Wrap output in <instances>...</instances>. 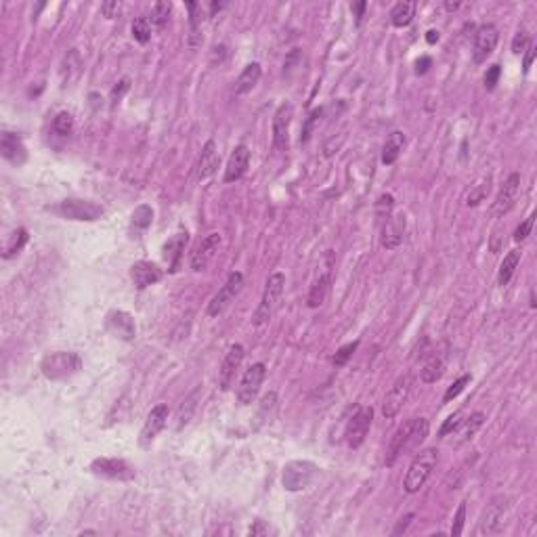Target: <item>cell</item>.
Returning a JSON list of instances; mask_svg holds the SVG:
<instances>
[{"mask_svg":"<svg viewBox=\"0 0 537 537\" xmlns=\"http://www.w3.org/2000/svg\"><path fill=\"white\" fill-rule=\"evenodd\" d=\"M487 416L483 412H475V414H470L466 420L460 422V426L455 428V434H453V445H464L468 443L473 436L483 428Z\"/></svg>","mask_w":537,"mask_h":537,"instance_id":"24","label":"cell"},{"mask_svg":"<svg viewBox=\"0 0 537 537\" xmlns=\"http://www.w3.org/2000/svg\"><path fill=\"white\" fill-rule=\"evenodd\" d=\"M55 212L61 214L63 218H70V221H86V223L99 221L101 216L105 214L103 206H99V204H95V201H88V199H76V197L63 199L61 204L55 208Z\"/></svg>","mask_w":537,"mask_h":537,"instance_id":"6","label":"cell"},{"mask_svg":"<svg viewBox=\"0 0 537 537\" xmlns=\"http://www.w3.org/2000/svg\"><path fill=\"white\" fill-rule=\"evenodd\" d=\"M187 242H189V233L181 231L164 244V258L171 262V271H177L179 268V260H181V254H183Z\"/></svg>","mask_w":537,"mask_h":537,"instance_id":"28","label":"cell"},{"mask_svg":"<svg viewBox=\"0 0 537 537\" xmlns=\"http://www.w3.org/2000/svg\"><path fill=\"white\" fill-rule=\"evenodd\" d=\"M218 168V149H216V143L210 139L206 141V145L201 147V153H199V160H197V181H208Z\"/></svg>","mask_w":537,"mask_h":537,"instance_id":"23","label":"cell"},{"mask_svg":"<svg viewBox=\"0 0 537 537\" xmlns=\"http://www.w3.org/2000/svg\"><path fill=\"white\" fill-rule=\"evenodd\" d=\"M266 378V365L264 363H254L248 367V372L244 374L240 386H238V403L240 405H252L256 401L258 392H260V386Z\"/></svg>","mask_w":537,"mask_h":537,"instance_id":"7","label":"cell"},{"mask_svg":"<svg viewBox=\"0 0 537 537\" xmlns=\"http://www.w3.org/2000/svg\"><path fill=\"white\" fill-rule=\"evenodd\" d=\"M519 191H521V175L519 173H512L506 183L501 185L493 206H491V216L493 218H501L503 214H508L514 204H516V197H519Z\"/></svg>","mask_w":537,"mask_h":537,"instance_id":"13","label":"cell"},{"mask_svg":"<svg viewBox=\"0 0 537 537\" xmlns=\"http://www.w3.org/2000/svg\"><path fill=\"white\" fill-rule=\"evenodd\" d=\"M197 390L187 399V401H183V405L179 408V416H177V428L181 430L183 426H187L189 424V420H191V416H193V412H195V408H197Z\"/></svg>","mask_w":537,"mask_h":537,"instance_id":"41","label":"cell"},{"mask_svg":"<svg viewBox=\"0 0 537 537\" xmlns=\"http://www.w3.org/2000/svg\"><path fill=\"white\" fill-rule=\"evenodd\" d=\"M153 223V210L147 204H141L137 210L132 212V221H130V229L134 233V238H139L143 231H147Z\"/></svg>","mask_w":537,"mask_h":537,"instance_id":"35","label":"cell"},{"mask_svg":"<svg viewBox=\"0 0 537 537\" xmlns=\"http://www.w3.org/2000/svg\"><path fill=\"white\" fill-rule=\"evenodd\" d=\"M92 475L112 479V481H130L134 479V468L120 458H97L90 462Z\"/></svg>","mask_w":537,"mask_h":537,"instance_id":"9","label":"cell"},{"mask_svg":"<svg viewBox=\"0 0 537 537\" xmlns=\"http://www.w3.org/2000/svg\"><path fill=\"white\" fill-rule=\"evenodd\" d=\"M151 29H153V25H151L149 17H134L132 25H130L132 38L139 45H147L151 40Z\"/></svg>","mask_w":537,"mask_h":537,"instance_id":"36","label":"cell"},{"mask_svg":"<svg viewBox=\"0 0 537 537\" xmlns=\"http://www.w3.org/2000/svg\"><path fill=\"white\" fill-rule=\"evenodd\" d=\"M221 248V233H208L204 240L197 244V248L191 252V268L195 273L208 268V264L214 260L216 252Z\"/></svg>","mask_w":537,"mask_h":537,"instance_id":"16","label":"cell"},{"mask_svg":"<svg viewBox=\"0 0 537 537\" xmlns=\"http://www.w3.org/2000/svg\"><path fill=\"white\" fill-rule=\"evenodd\" d=\"M321 114H323V110H313V112H311V116H309V120H307V124H305V130H302V134H300V141H302V143L309 141L311 132H313V126H315V122L321 118Z\"/></svg>","mask_w":537,"mask_h":537,"instance_id":"50","label":"cell"},{"mask_svg":"<svg viewBox=\"0 0 537 537\" xmlns=\"http://www.w3.org/2000/svg\"><path fill=\"white\" fill-rule=\"evenodd\" d=\"M292 116H294L292 103L279 105L277 112H275V116H273V147H275L277 151H288Z\"/></svg>","mask_w":537,"mask_h":537,"instance_id":"17","label":"cell"},{"mask_svg":"<svg viewBox=\"0 0 537 537\" xmlns=\"http://www.w3.org/2000/svg\"><path fill=\"white\" fill-rule=\"evenodd\" d=\"M405 225H408V221L403 212L390 214L382 227V248L397 250L403 244V238H405Z\"/></svg>","mask_w":537,"mask_h":537,"instance_id":"19","label":"cell"},{"mask_svg":"<svg viewBox=\"0 0 537 537\" xmlns=\"http://www.w3.org/2000/svg\"><path fill=\"white\" fill-rule=\"evenodd\" d=\"M392 206H395V199H392V195L390 193H382L380 197H378V206H376V214H378V218L384 223L390 214H392Z\"/></svg>","mask_w":537,"mask_h":537,"instance_id":"44","label":"cell"},{"mask_svg":"<svg viewBox=\"0 0 537 537\" xmlns=\"http://www.w3.org/2000/svg\"><path fill=\"white\" fill-rule=\"evenodd\" d=\"M426 42H428V45L439 42V32H436V29H428V32H426Z\"/></svg>","mask_w":537,"mask_h":537,"instance_id":"58","label":"cell"},{"mask_svg":"<svg viewBox=\"0 0 537 537\" xmlns=\"http://www.w3.org/2000/svg\"><path fill=\"white\" fill-rule=\"evenodd\" d=\"M168 416H171V410H168L166 403H158L155 408H151V412L145 418V424L139 432V445L143 449L151 447V443L158 439V434L166 428L168 424Z\"/></svg>","mask_w":537,"mask_h":537,"instance_id":"11","label":"cell"},{"mask_svg":"<svg viewBox=\"0 0 537 537\" xmlns=\"http://www.w3.org/2000/svg\"><path fill=\"white\" fill-rule=\"evenodd\" d=\"M367 9V3H357V5H353V11L357 13V25L361 23V19H363V11Z\"/></svg>","mask_w":537,"mask_h":537,"instance_id":"57","label":"cell"},{"mask_svg":"<svg viewBox=\"0 0 537 537\" xmlns=\"http://www.w3.org/2000/svg\"><path fill=\"white\" fill-rule=\"evenodd\" d=\"M284 288H286V275H284V273H273L271 277L266 279L262 298H260L258 307H256V311H254V317H252V323H254L256 327L266 325L268 321H271V317L275 315V311H277V307H279V302H282Z\"/></svg>","mask_w":537,"mask_h":537,"instance_id":"2","label":"cell"},{"mask_svg":"<svg viewBox=\"0 0 537 537\" xmlns=\"http://www.w3.org/2000/svg\"><path fill=\"white\" fill-rule=\"evenodd\" d=\"M0 153L7 162H11L13 166H23L27 162V149L21 141L19 134L5 130L3 137H0Z\"/></svg>","mask_w":537,"mask_h":537,"instance_id":"20","label":"cell"},{"mask_svg":"<svg viewBox=\"0 0 537 537\" xmlns=\"http://www.w3.org/2000/svg\"><path fill=\"white\" fill-rule=\"evenodd\" d=\"M412 426H414V418L408 420L405 424H401L399 430L392 434V439L388 443V449H386V466H395L397 460L403 455V451H405V443H408V436L412 432Z\"/></svg>","mask_w":537,"mask_h":537,"instance_id":"25","label":"cell"},{"mask_svg":"<svg viewBox=\"0 0 537 537\" xmlns=\"http://www.w3.org/2000/svg\"><path fill=\"white\" fill-rule=\"evenodd\" d=\"M428 430H430V424H428L426 418H414V426H412V432L408 436V443H405V451H403V455L416 451L426 441Z\"/></svg>","mask_w":537,"mask_h":537,"instance_id":"33","label":"cell"},{"mask_svg":"<svg viewBox=\"0 0 537 537\" xmlns=\"http://www.w3.org/2000/svg\"><path fill=\"white\" fill-rule=\"evenodd\" d=\"M268 531V527L262 523V521H256L252 527H250V535H264Z\"/></svg>","mask_w":537,"mask_h":537,"instance_id":"56","label":"cell"},{"mask_svg":"<svg viewBox=\"0 0 537 537\" xmlns=\"http://www.w3.org/2000/svg\"><path fill=\"white\" fill-rule=\"evenodd\" d=\"M357 347H359V340H355V342H349V345L340 347V349H338V353L334 355L332 363H334L336 367H345V365L349 363V359L353 357V353L357 351Z\"/></svg>","mask_w":537,"mask_h":537,"instance_id":"43","label":"cell"},{"mask_svg":"<svg viewBox=\"0 0 537 537\" xmlns=\"http://www.w3.org/2000/svg\"><path fill=\"white\" fill-rule=\"evenodd\" d=\"M410 376H399L397 382L390 386V390L386 392L384 401H382V416L386 420H395L399 416V412L403 410V405L408 403L410 397Z\"/></svg>","mask_w":537,"mask_h":537,"instance_id":"12","label":"cell"},{"mask_svg":"<svg viewBox=\"0 0 537 537\" xmlns=\"http://www.w3.org/2000/svg\"><path fill=\"white\" fill-rule=\"evenodd\" d=\"M130 277H132L134 288L145 290V288L158 284V282L164 277V273H162V268H160L155 262L139 260V262H134V264L130 266Z\"/></svg>","mask_w":537,"mask_h":537,"instance_id":"21","label":"cell"},{"mask_svg":"<svg viewBox=\"0 0 537 537\" xmlns=\"http://www.w3.org/2000/svg\"><path fill=\"white\" fill-rule=\"evenodd\" d=\"M101 13H103V17H108V19H116L122 13V3L120 0H108V3L101 5Z\"/></svg>","mask_w":537,"mask_h":537,"instance_id":"47","label":"cell"},{"mask_svg":"<svg viewBox=\"0 0 537 537\" xmlns=\"http://www.w3.org/2000/svg\"><path fill=\"white\" fill-rule=\"evenodd\" d=\"M533 223H535V212H531L514 231V242H525L529 235H531V229H533Z\"/></svg>","mask_w":537,"mask_h":537,"instance_id":"45","label":"cell"},{"mask_svg":"<svg viewBox=\"0 0 537 537\" xmlns=\"http://www.w3.org/2000/svg\"><path fill=\"white\" fill-rule=\"evenodd\" d=\"M533 59H535V47H533V42L525 49V61H523V70H525V74L529 72V67L533 65Z\"/></svg>","mask_w":537,"mask_h":537,"instance_id":"54","label":"cell"},{"mask_svg":"<svg viewBox=\"0 0 537 537\" xmlns=\"http://www.w3.org/2000/svg\"><path fill=\"white\" fill-rule=\"evenodd\" d=\"M372 422H374V410L372 408L363 405L353 414V418L347 424V432H345L347 443H349L351 449H359L363 445V441L367 439L369 428H372Z\"/></svg>","mask_w":537,"mask_h":537,"instance_id":"8","label":"cell"},{"mask_svg":"<svg viewBox=\"0 0 537 537\" xmlns=\"http://www.w3.org/2000/svg\"><path fill=\"white\" fill-rule=\"evenodd\" d=\"M329 282H332V273H329V268H327L325 273H321V275L315 279V284H313L311 290H309L307 305H309L311 309H319L323 302H325L327 292H329Z\"/></svg>","mask_w":537,"mask_h":537,"instance_id":"30","label":"cell"},{"mask_svg":"<svg viewBox=\"0 0 537 537\" xmlns=\"http://www.w3.org/2000/svg\"><path fill=\"white\" fill-rule=\"evenodd\" d=\"M462 418H464V414L462 412H455V414H451L445 422H443V426H441V430H439V434L441 436H447V434H451L458 426H460V422H462Z\"/></svg>","mask_w":537,"mask_h":537,"instance_id":"48","label":"cell"},{"mask_svg":"<svg viewBox=\"0 0 537 537\" xmlns=\"http://www.w3.org/2000/svg\"><path fill=\"white\" fill-rule=\"evenodd\" d=\"M242 286H244V275H242L240 271H233V273L229 275L227 284H225V286L214 294V298L208 302V315H210V317L223 315V313L229 309L231 302L235 300V296L240 294Z\"/></svg>","mask_w":537,"mask_h":537,"instance_id":"10","label":"cell"},{"mask_svg":"<svg viewBox=\"0 0 537 537\" xmlns=\"http://www.w3.org/2000/svg\"><path fill=\"white\" fill-rule=\"evenodd\" d=\"M275 410H277V392L275 390H268L262 399H260V405H258V412H256V422H254V428H260L264 424H268L275 416Z\"/></svg>","mask_w":537,"mask_h":537,"instance_id":"31","label":"cell"},{"mask_svg":"<svg viewBox=\"0 0 537 537\" xmlns=\"http://www.w3.org/2000/svg\"><path fill=\"white\" fill-rule=\"evenodd\" d=\"M445 9H447V11H458V9H460V3H445Z\"/></svg>","mask_w":537,"mask_h":537,"instance_id":"59","label":"cell"},{"mask_svg":"<svg viewBox=\"0 0 537 537\" xmlns=\"http://www.w3.org/2000/svg\"><path fill=\"white\" fill-rule=\"evenodd\" d=\"M445 374V361L441 355H428V359L424 361V365L420 367V378L424 384H434V382H439Z\"/></svg>","mask_w":537,"mask_h":537,"instance_id":"29","label":"cell"},{"mask_svg":"<svg viewBox=\"0 0 537 537\" xmlns=\"http://www.w3.org/2000/svg\"><path fill=\"white\" fill-rule=\"evenodd\" d=\"M27 240H29V235H27V229H17L15 233H11V238H9V242H7V246H5V258H13L15 254H19L21 250H23V246L27 244Z\"/></svg>","mask_w":537,"mask_h":537,"instance_id":"38","label":"cell"},{"mask_svg":"<svg viewBox=\"0 0 537 537\" xmlns=\"http://www.w3.org/2000/svg\"><path fill=\"white\" fill-rule=\"evenodd\" d=\"M319 477V466L311 460H292L284 466L282 483L286 491L298 493L309 489Z\"/></svg>","mask_w":537,"mask_h":537,"instance_id":"3","label":"cell"},{"mask_svg":"<svg viewBox=\"0 0 537 537\" xmlns=\"http://www.w3.org/2000/svg\"><path fill=\"white\" fill-rule=\"evenodd\" d=\"M430 63H432V59L430 57H420L418 61H416V74H426L428 72V67H430Z\"/></svg>","mask_w":537,"mask_h":537,"instance_id":"55","label":"cell"},{"mask_svg":"<svg viewBox=\"0 0 537 537\" xmlns=\"http://www.w3.org/2000/svg\"><path fill=\"white\" fill-rule=\"evenodd\" d=\"M412 521H414V514H412V512H410V514H405L403 519H399L397 527L392 529V535H401V533H405V531H408V527L412 525Z\"/></svg>","mask_w":537,"mask_h":537,"instance_id":"53","label":"cell"},{"mask_svg":"<svg viewBox=\"0 0 537 537\" xmlns=\"http://www.w3.org/2000/svg\"><path fill=\"white\" fill-rule=\"evenodd\" d=\"M491 191V177L483 179L479 185H475V189L468 193V199H466V204L468 206H479L481 201H485V197L489 195Z\"/></svg>","mask_w":537,"mask_h":537,"instance_id":"40","label":"cell"},{"mask_svg":"<svg viewBox=\"0 0 537 537\" xmlns=\"http://www.w3.org/2000/svg\"><path fill=\"white\" fill-rule=\"evenodd\" d=\"M105 325L116 338L124 342H132L137 338V323H134V317L126 311H110L105 317Z\"/></svg>","mask_w":537,"mask_h":537,"instance_id":"18","label":"cell"},{"mask_svg":"<svg viewBox=\"0 0 537 537\" xmlns=\"http://www.w3.org/2000/svg\"><path fill=\"white\" fill-rule=\"evenodd\" d=\"M82 369V359L74 351H55L40 361V372L49 380L72 378Z\"/></svg>","mask_w":537,"mask_h":537,"instance_id":"1","label":"cell"},{"mask_svg":"<svg viewBox=\"0 0 537 537\" xmlns=\"http://www.w3.org/2000/svg\"><path fill=\"white\" fill-rule=\"evenodd\" d=\"M53 130L59 137H70L74 132V116L70 112H59L53 120Z\"/></svg>","mask_w":537,"mask_h":537,"instance_id":"39","label":"cell"},{"mask_svg":"<svg viewBox=\"0 0 537 537\" xmlns=\"http://www.w3.org/2000/svg\"><path fill=\"white\" fill-rule=\"evenodd\" d=\"M531 45V40H529V34L525 32V29H521V32H516V36H514V40H512V53L514 55H521V53H525V49Z\"/></svg>","mask_w":537,"mask_h":537,"instance_id":"49","label":"cell"},{"mask_svg":"<svg viewBox=\"0 0 537 537\" xmlns=\"http://www.w3.org/2000/svg\"><path fill=\"white\" fill-rule=\"evenodd\" d=\"M260 76H262V67H260V63H256V61L248 63V65L244 67V70H242L240 78L235 80V95H238V97L248 95V92L258 84Z\"/></svg>","mask_w":537,"mask_h":537,"instance_id":"26","label":"cell"},{"mask_svg":"<svg viewBox=\"0 0 537 537\" xmlns=\"http://www.w3.org/2000/svg\"><path fill=\"white\" fill-rule=\"evenodd\" d=\"M519 262H521V250H510L506 256H503V260H501V264H499V273H497V284L499 286H508L510 284V279H512V275H514V271H516V266H519Z\"/></svg>","mask_w":537,"mask_h":537,"instance_id":"34","label":"cell"},{"mask_svg":"<svg viewBox=\"0 0 537 537\" xmlns=\"http://www.w3.org/2000/svg\"><path fill=\"white\" fill-rule=\"evenodd\" d=\"M464 523H466V501H462L458 506V512L453 516V525H451V537H458L464 533Z\"/></svg>","mask_w":537,"mask_h":537,"instance_id":"46","label":"cell"},{"mask_svg":"<svg viewBox=\"0 0 537 537\" xmlns=\"http://www.w3.org/2000/svg\"><path fill=\"white\" fill-rule=\"evenodd\" d=\"M510 512V497L508 495H495L489 499L481 519H479V535H493L499 533L506 525Z\"/></svg>","mask_w":537,"mask_h":537,"instance_id":"5","label":"cell"},{"mask_svg":"<svg viewBox=\"0 0 537 537\" xmlns=\"http://www.w3.org/2000/svg\"><path fill=\"white\" fill-rule=\"evenodd\" d=\"M470 380H473V376H470V374L460 376V378H458V380H455V382L445 390V395H443V403H451V401H453V399H455V397H458V395H460V392L470 384Z\"/></svg>","mask_w":537,"mask_h":537,"instance_id":"42","label":"cell"},{"mask_svg":"<svg viewBox=\"0 0 537 537\" xmlns=\"http://www.w3.org/2000/svg\"><path fill=\"white\" fill-rule=\"evenodd\" d=\"M130 88V80L128 78H122L120 82H118V86H114V90H112V97H110V101H112V108H116L120 101H122V97H124V92Z\"/></svg>","mask_w":537,"mask_h":537,"instance_id":"51","label":"cell"},{"mask_svg":"<svg viewBox=\"0 0 537 537\" xmlns=\"http://www.w3.org/2000/svg\"><path fill=\"white\" fill-rule=\"evenodd\" d=\"M499 42V32L493 23H483L477 34H475V47H473V61L475 63H485L487 57H491V53L495 51Z\"/></svg>","mask_w":537,"mask_h":537,"instance_id":"15","label":"cell"},{"mask_svg":"<svg viewBox=\"0 0 537 537\" xmlns=\"http://www.w3.org/2000/svg\"><path fill=\"white\" fill-rule=\"evenodd\" d=\"M436 460H439V451L432 447L416 453V458L412 460V464L408 468L405 481H403V487H405L408 493H418L424 487V483L428 481V477L432 475V470L436 466Z\"/></svg>","mask_w":537,"mask_h":537,"instance_id":"4","label":"cell"},{"mask_svg":"<svg viewBox=\"0 0 537 537\" xmlns=\"http://www.w3.org/2000/svg\"><path fill=\"white\" fill-rule=\"evenodd\" d=\"M244 355H246V349L242 345H231L225 359H223V365L218 369V386L223 392H227L233 382H235V376H238L240 367L244 363Z\"/></svg>","mask_w":537,"mask_h":537,"instance_id":"14","label":"cell"},{"mask_svg":"<svg viewBox=\"0 0 537 537\" xmlns=\"http://www.w3.org/2000/svg\"><path fill=\"white\" fill-rule=\"evenodd\" d=\"M416 15V3H410V0H401L390 9V23L395 27H408L414 21Z\"/></svg>","mask_w":537,"mask_h":537,"instance_id":"32","label":"cell"},{"mask_svg":"<svg viewBox=\"0 0 537 537\" xmlns=\"http://www.w3.org/2000/svg\"><path fill=\"white\" fill-rule=\"evenodd\" d=\"M250 166V149L246 145H238L233 149L227 168H225V183H235L240 181Z\"/></svg>","mask_w":537,"mask_h":537,"instance_id":"22","label":"cell"},{"mask_svg":"<svg viewBox=\"0 0 537 537\" xmlns=\"http://www.w3.org/2000/svg\"><path fill=\"white\" fill-rule=\"evenodd\" d=\"M499 76H501V67L495 63V65H491L489 70H487V74H485V78H483V82H485V88L487 90H493L495 88V84H497V80H499Z\"/></svg>","mask_w":537,"mask_h":537,"instance_id":"52","label":"cell"},{"mask_svg":"<svg viewBox=\"0 0 537 537\" xmlns=\"http://www.w3.org/2000/svg\"><path fill=\"white\" fill-rule=\"evenodd\" d=\"M405 143H408L405 132H401V130L390 132L388 139H386V143H384V147H382V164H384V166H392V164L399 160L401 151L405 149Z\"/></svg>","mask_w":537,"mask_h":537,"instance_id":"27","label":"cell"},{"mask_svg":"<svg viewBox=\"0 0 537 537\" xmlns=\"http://www.w3.org/2000/svg\"><path fill=\"white\" fill-rule=\"evenodd\" d=\"M171 15H173V5L171 3H155L153 9H151V15H149V21L155 29H164L171 21Z\"/></svg>","mask_w":537,"mask_h":537,"instance_id":"37","label":"cell"}]
</instances>
